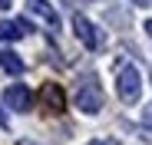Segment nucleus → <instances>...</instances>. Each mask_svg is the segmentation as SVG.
<instances>
[{
	"label": "nucleus",
	"instance_id": "2eb2a0df",
	"mask_svg": "<svg viewBox=\"0 0 152 145\" xmlns=\"http://www.w3.org/2000/svg\"><path fill=\"white\" fill-rule=\"evenodd\" d=\"M145 122H152V109H149V112H145Z\"/></svg>",
	"mask_w": 152,
	"mask_h": 145
},
{
	"label": "nucleus",
	"instance_id": "6e6552de",
	"mask_svg": "<svg viewBox=\"0 0 152 145\" xmlns=\"http://www.w3.org/2000/svg\"><path fill=\"white\" fill-rule=\"evenodd\" d=\"M0 69H4V72H10V76H20V72L27 69V66H23V59H20L17 53L4 50V53H0Z\"/></svg>",
	"mask_w": 152,
	"mask_h": 145
},
{
	"label": "nucleus",
	"instance_id": "20e7f679",
	"mask_svg": "<svg viewBox=\"0 0 152 145\" xmlns=\"http://www.w3.org/2000/svg\"><path fill=\"white\" fill-rule=\"evenodd\" d=\"M4 106L13 109V112H30V106H33V92L23 86V83H13V86L4 89Z\"/></svg>",
	"mask_w": 152,
	"mask_h": 145
},
{
	"label": "nucleus",
	"instance_id": "9d476101",
	"mask_svg": "<svg viewBox=\"0 0 152 145\" xmlns=\"http://www.w3.org/2000/svg\"><path fill=\"white\" fill-rule=\"evenodd\" d=\"M10 4H13V0H0V10H7V7H10Z\"/></svg>",
	"mask_w": 152,
	"mask_h": 145
},
{
	"label": "nucleus",
	"instance_id": "4468645a",
	"mask_svg": "<svg viewBox=\"0 0 152 145\" xmlns=\"http://www.w3.org/2000/svg\"><path fill=\"white\" fill-rule=\"evenodd\" d=\"M132 4H139V7H145V4H149V0H132Z\"/></svg>",
	"mask_w": 152,
	"mask_h": 145
},
{
	"label": "nucleus",
	"instance_id": "f8f14e48",
	"mask_svg": "<svg viewBox=\"0 0 152 145\" xmlns=\"http://www.w3.org/2000/svg\"><path fill=\"white\" fill-rule=\"evenodd\" d=\"M17 145H37V142H30V138H20V142H17Z\"/></svg>",
	"mask_w": 152,
	"mask_h": 145
},
{
	"label": "nucleus",
	"instance_id": "ddd939ff",
	"mask_svg": "<svg viewBox=\"0 0 152 145\" xmlns=\"http://www.w3.org/2000/svg\"><path fill=\"white\" fill-rule=\"evenodd\" d=\"M0 125H4V129H7V115H4V112H0Z\"/></svg>",
	"mask_w": 152,
	"mask_h": 145
},
{
	"label": "nucleus",
	"instance_id": "1a4fd4ad",
	"mask_svg": "<svg viewBox=\"0 0 152 145\" xmlns=\"http://www.w3.org/2000/svg\"><path fill=\"white\" fill-rule=\"evenodd\" d=\"M86 145H122L119 138H93V142H86Z\"/></svg>",
	"mask_w": 152,
	"mask_h": 145
},
{
	"label": "nucleus",
	"instance_id": "7ed1b4c3",
	"mask_svg": "<svg viewBox=\"0 0 152 145\" xmlns=\"http://www.w3.org/2000/svg\"><path fill=\"white\" fill-rule=\"evenodd\" d=\"M73 30H76V36H80V43L86 46V50H103L106 36L99 33V27L93 20H86L83 13H73Z\"/></svg>",
	"mask_w": 152,
	"mask_h": 145
},
{
	"label": "nucleus",
	"instance_id": "0eeeda50",
	"mask_svg": "<svg viewBox=\"0 0 152 145\" xmlns=\"http://www.w3.org/2000/svg\"><path fill=\"white\" fill-rule=\"evenodd\" d=\"M23 33H30L27 20H0V40H20Z\"/></svg>",
	"mask_w": 152,
	"mask_h": 145
},
{
	"label": "nucleus",
	"instance_id": "9b49d317",
	"mask_svg": "<svg viewBox=\"0 0 152 145\" xmlns=\"http://www.w3.org/2000/svg\"><path fill=\"white\" fill-rule=\"evenodd\" d=\"M145 33H149V36H152V20H145Z\"/></svg>",
	"mask_w": 152,
	"mask_h": 145
},
{
	"label": "nucleus",
	"instance_id": "39448f33",
	"mask_svg": "<svg viewBox=\"0 0 152 145\" xmlns=\"http://www.w3.org/2000/svg\"><path fill=\"white\" fill-rule=\"evenodd\" d=\"M27 10H30L33 17H40L50 30H56V27H60V13L53 10V4H50V0H27Z\"/></svg>",
	"mask_w": 152,
	"mask_h": 145
},
{
	"label": "nucleus",
	"instance_id": "f03ea898",
	"mask_svg": "<svg viewBox=\"0 0 152 145\" xmlns=\"http://www.w3.org/2000/svg\"><path fill=\"white\" fill-rule=\"evenodd\" d=\"M116 92H119V99L122 102H139V96H142V76H139V69L136 66H119L116 72Z\"/></svg>",
	"mask_w": 152,
	"mask_h": 145
},
{
	"label": "nucleus",
	"instance_id": "423d86ee",
	"mask_svg": "<svg viewBox=\"0 0 152 145\" xmlns=\"http://www.w3.org/2000/svg\"><path fill=\"white\" fill-rule=\"evenodd\" d=\"M40 96H43V102H46L50 112H63V109H66V96H63V89H60L56 83H46Z\"/></svg>",
	"mask_w": 152,
	"mask_h": 145
},
{
	"label": "nucleus",
	"instance_id": "f257e3e1",
	"mask_svg": "<svg viewBox=\"0 0 152 145\" xmlns=\"http://www.w3.org/2000/svg\"><path fill=\"white\" fill-rule=\"evenodd\" d=\"M73 102H76V109H80V112L96 115L99 109H103V89H99V79H96V76H83L80 86H76Z\"/></svg>",
	"mask_w": 152,
	"mask_h": 145
}]
</instances>
